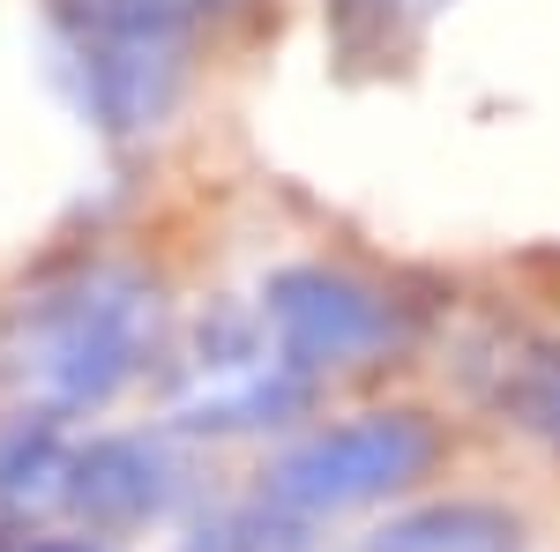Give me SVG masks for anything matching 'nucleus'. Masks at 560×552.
Segmentation results:
<instances>
[{
    "mask_svg": "<svg viewBox=\"0 0 560 552\" xmlns=\"http://www.w3.org/2000/svg\"><path fill=\"white\" fill-rule=\"evenodd\" d=\"M135 329H142L135 292L83 284V292H68L38 321V374L52 381V396L90 403V396H105L135 366Z\"/></svg>",
    "mask_w": 560,
    "mask_h": 552,
    "instance_id": "f257e3e1",
    "label": "nucleus"
},
{
    "mask_svg": "<svg viewBox=\"0 0 560 552\" xmlns=\"http://www.w3.org/2000/svg\"><path fill=\"white\" fill-rule=\"evenodd\" d=\"M427 463V425L411 419H359L337 425L329 441H314L306 456L284 463V493L300 501H359V493H382L396 478Z\"/></svg>",
    "mask_w": 560,
    "mask_h": 552,
    "instance_id": "f03ea898",
    "label": "nucleus"
},
{
    "mask_svg": "<svg viewBox=\"0 0 560 552\" xmlns=\"http://www.w3.org/2000/svg\"><path fill=\"white\" fill-rule=\"evenodd\" d=\"M277 329H284V351L306 359V366H337V359H359L388 337V306L374 292H359L345 277H322V269H300L284 277L277 298H269Z\"/></svg>",
    "mask_w": 560,
    "mask_h": 552,
    "instance_id": "7ed1b4c3",
    "label": "nucleus"
}]
</instances>
